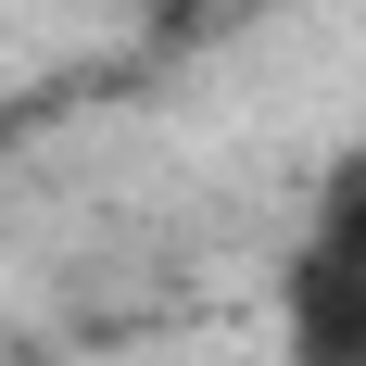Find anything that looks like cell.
Returning a JSON list of instances; mask_svg holds the SVG:
<instances>
[{
	"label": "cell",
	"instance_id": "6da1fadb",
	"mask_svg": "<svg viewBox=\"0 0 366 366\" xmlns=\"http://www.w3.org/2000/svg\"><path fill=\"white\" fill-rule=\"evenodd\" d=\"M278 354L291 366H366V152L316 177L291 265H278Z\"/></svg>",
	"mask_w": 366,
	"mask_h": 366
},
{
	"label": "cell",
	"instance_id": "7a4b0ae2",
	"mask_svg": "<svg viewBox=\"0 0 366 366\" xmlns=\"http://www.w3.org/2000/svg\"><path fill=\"white\" fill-rule=\"evenodd\" d=\"M189 13H202V0H139V26H152V38H189Z\"/></svg>",
	"mask_w": 366,
	"mask_h": 366
},
{
	"label": "cell",
	"instance_id": "3957f363",
	"mask_svg": "<svg viewBox=\"0 0 366 366\" xmlns=\"http://www.w3.org/2000/svg\"><path fill=\"white\" fill-rule=\"evenodd\" d=\"M0 152H13V114H0Z\"/></svg>",
	"mask_w": 366,
	"mask_h": 366
}]
</instances>
